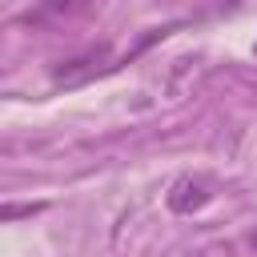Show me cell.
Returning <instances> with one entry per match:
<instances>
[{
  "label": "cell",
  "mask_w": 257,
  "mask_h": 257,
  "mask_svg": "<svg viewBox=\"0 0 257 257\" xmlns=\"http://www.w3.org/2000/svg\"><path fill=\"white\" fill-rule=\"evenodd\" d=\"M209 197H213V185H209L205 177H181V181L173 185V193H169V209L193 213V209H201Z\"/></svg>",
  "instance_id": "1"
},
{
  "label": "cell",
  "mask_w": 257,
  "mask_h": 257,
  "mask_svg": "<svg viewBox=\"0 0 257 257\" xmlns=\"http://www.w3.org/2000/svg\"><path fill=\"white\" fill-rule=\"evenodd\" d=\"M189 257H237V249H233L229 241H213V245H201V249L189 253Z\"/></svg>",
  "instance_id": "2"
},
{
  "label": "cell",
  "mask_w": 257,
  "mask_h": 257,
  "mask_svg": "<svg viewBox=\"0 0 257 257\" xmlns=\"http://www.w3.org/2000/svg\"><path fill=\"white\" fill-rule=\"evenodd\" d=\"M253 245H257V233H253Z\"/></svg>",
  "instance_id": "3"
}]
</instances>
